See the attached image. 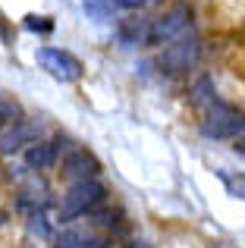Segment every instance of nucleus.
Returning <instances> with one entry per match:
<instances>
[{
  "instance_id": "f257e3e1",
  "label": "nucleus",
  "mask_w": 245,
  "mask_h": 248,
  "mask_svg": "<svg viewBox=\"0 0 245 248\" xmlns=\"http://www.w3.org/2000/svg\"><path fill=\"white\" fill-rule=\"evenodd\" d=\"M201 132L208 139H217V141H236L239 135L245 132V116L239 110H233L230 104L223 101H214L208 110H204V120H201Z\"/></svg>"
},
{
  "instance_id": "f03ea898",
  "label": "nucleus",
  "mask_w": 245,
  "mask_h": 248,
  "mask_svg": "<svg viewBox=\"0 0 245 248\" xmlns=\"http://www.w3.org/2000/svg\"><path fill=\"white\" fill-rule=\"evenodd\" d=\"M198 57H201V38L195 31H183L157 54V66L164 73H185L198 63Z\"/></svg>"
},
{
  "instance_id": "7ed1b4c3",
  "label": "nucleus",
  "mask_w": 245,
  "mask_h": 248,
  "mask_svg": "<svg viewBox=\"0 0 245 248\" xmlns=\"http://www.w3.org/2000/svg\"><path fill=\"white\" fill-rule=\"evenodd\" d=\"M104 201V186L94 179H82V182H73L69 192L63 195V204H60V220L63 223H73L76 217L94 211V207Z\"/></svg>"
},
{
  "instance_id": "20e7f679",
  "label": "nucleus",
  "mask_w": 245,
  "mask_h": 248,
  "mask_svg": "<svg viewBox=\"0 0 245 248\" xmlns=\"http://www.w3.org/2000/svg\"><path fill=\"white\" fill-rule=\"evenodd\" d=\"M189 19H192V10L185 3H176L170 13H164L160 19H151L148 44H170L173 38H179L183 31H189Z\"/></svg>"
},
{
  "instance_id": "39448f33",
  "label": "nucleus",
  "mask_w": 245,
  "mask_h": 248,
  "mask_svg": "<svg viewBox=\"0 0 245 248\" xmlns=\"http://www.w3.org/2000/svg\"><path fill=\"white\" fill-rule=\"evenodd\" d=\"M38 63H41L54 79H60V82H76L82 76V63L76 60L73 54L60 50V47H41V50H38Z\"/></svg>"
},
{
  "instance_id": "423d86ee",
  "label": "nucleus",
  "mask_w": 245,
  "mask_h": 248,
  "mask_svg": "<svg viewBox=\"0 0 245 248\" xmlns=\"http://www.w3.org/2000/svg\"><path fill=\"white\" fill-rule=\"evenodd\" d=\"M98 160L85 151V148H73V151L63 157V173L69 176L73 182H82V179H94L98 176Z\"/></svg>"
},
{
  "instance_id": "0eeeda50",
  "label": "nucleus",
  "mask_w": 245,
  "mask_h": 248,
  "mask_svg": "<svg viewBox=\"0 0 245 248\" xmlns=\"http://www.w3.org/2000/svg\"><path fill=\"white\" fill-rule=\"evenodd\" d=\"M148 29H151V19H122L117 25V35L122 44H148Z\"/></svg>"
},
{
  "instance_id": "6e6552de",
  "label": "nucleus",
  "mask_w": 245,
  "mask_h": 248,
  "mask_svg": "<svg viewBox=\"0 0 245 248\" xmlns=\"http://www.w3.org/2000/svg\"><path fill=\"white\" fill-rule=\"evenodd\" d=\"M57 160V145H44V141H31L25 148V167L31 170H47Z\"/></svg>"
},
{
  "instance_id": "1a4fd4ad",
  "label": "nucleus",
  "mask_w": 245,
  "mask_h": 248,
  "mask_svg": "<svg viewBox=\"0 0 245 248\" xmlns=\"http://www.w3.org/2000/svg\"><path fill=\"white\" fill-rule=\"evenodd\" d=\"M35 139V126H29V123H19L16 129H10L6 135H0V151H16L22 141H31Z\"/></svg>"
},
{
  "instance_id": "9d476101",
  "label": "nucleus",
  "mask_w": 245,
  "mask_h": 248,
  "mask_svg": "<svg viewBox=\"0 0 245 248\" xmlns=\"http://www.w3.org/2000/svg\"><path fill=\"white\" fill-rule=\"evenodd\" d=\"M192 101H195L201 110H208L211 104L217 101V97H214V88H211V79H204V76H201V79L195 82V88H192Z\"/></svg>"
},
{
  "instance_id": "9b49d317",
  "label": "nucleus",
  "mask_w": 245,
  "mask_h": 248,
  "mask_svg": "<svg viewBox=\"0 0 245 248\" xmlns=\"http://www.w3.org/2000/svg\"><path fill=\"white\" fill-rule=\"evenodd\" d=\"M85 13L92 19H101V22H104V19H110V10H113V0H85Z\"/></svg>"
},
{
  "instance_id": "f8f14e48",
  "label": "nucleus",
  "mask_w": 245,
  "mask_h": 248,
  "mask_svg": "<svg viewBox=\"0 0 245 248\" xmlns=\"http://www.w3.org/2000/svg\"><path fill=\"white\" fill-rule=\"evenodd\" d=\"M220 179H223V186L230 188V195H236V198H245V173H227V170H223L220 173Z\"/></svg>"
},
{
  "instance_id": "ddd939ff",
  "label": "nucleus",
  "mask_w": 245,
  "mask_h": 248,
  "mask_svg": "<svg viewBox=\"0 0 245 248\" xmlns=\"http://www.w3.org/2000/svg\"><path fill=\"white\" fill-rule=\"evenodd\" d=\"M29 230L35 232V236H41V239H47V236H50V226H47V217H44V211H41V214H31Z\"/></svg>"
},
{
  "instance_id": "4468645a",
  "label": "nucleus",
  "mask_w": 245,
  "mask_h": 248,
  "mask_svg": "<svg viewBox=\"0 0 245 248\" xmlns=\"http://www.w3.org/2000/svg\"><path fill=\"white\" fill-rule=\"evenodd\" d=\"M25 29H31V31H50V29H54V22H50L47 16H25Z\"/></svg>"
},
{
  "instance_id": "2eb2a0df",
  "label": "nucleus",
  "mask_w": 245,
  "mask_h": 248,
  "mask_svg": "<svg viewBox=\"0 0 245 248\" xmlns=\"http://www.w3.org/2000/svg\"><path fill=\"white\" fill-rule=\"evenodd\" d=\"M117 6H122V10H138V6H145L148 0H113Z\"/></svg>"
},
{
  "instance_id": "dca6fc26",
  "label": "nucleus",
  "mask_w": 245,
  "mask_h": 248,
  "mask_svg": "<svg viewBox=\"0 0 245 248\" xmlns=\"http://www.w3.org/2000/svg\"><path fill=\"white\" fill-rule=\"evenodd\" d=\"M233 148H236V151H239V154H245V132L239 135V139H236L233 141Z\"/></svg>"
},
{
  "instance_id": "f3484780",
  "label": "nucleus",
  "mask_w": 245,
  "mask_h": 248,
  "mask_svg": "<svg viewBox=\"0 0 245 248\" xmlns=\"http://www.w3.org/2000/svg\"><path fill=\"white\" fill-rule=\"evenodd\" d=\"M126 248H148V245H145V242H129Z\"/></svg>"
}]
</instances>
